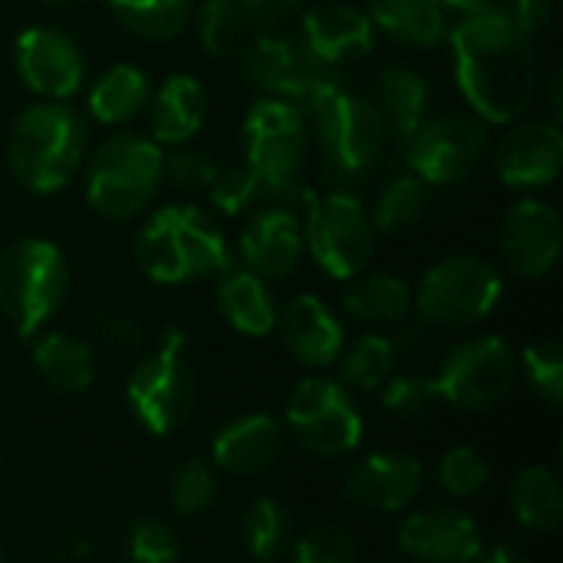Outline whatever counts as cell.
<instances>
[{"instance_id":"6da1fadb","label":"cell","mask_w":563,"mask_h":563,"mask_svg":"<svg viewBox=\"0 0 563 563\" xmlns=\"http://www.w3.org/2000/svg\"><path fill=\"white\" fill-rule=\"evenodd\" d=\"M455 82L482 122L521 119L538 92V56L531 36L515 26L505 7H488L449 26Z\"/></svg>"},{"instance_id":"7a4b0ae2","label":"cell","mask_w":563,"mask_h":563,"mask_svg":"<svg viewBox=\"0 0 563 563\" xmlns=\"http://www.w3.org/2000/svg\"><path fill=\"white\" fill-rule=\"evenodd\" d=\"M135 257L155 284L205 280L234 264L224 231L198 205L158 208L139 234Z\"/></svg>"},{"instance_id":"3957f363","label":"cell","mask_w":563,"mask_h":563,"mask_svg":"<svg viewBox=\"0 0 563 563\" xmlns=\"http://www.w3.org/2000/svg\"><path fill=\"white\" fill-rule=\"evenodd\" d=\"M10 168L16 181L33 195H53L66 188L86 155L82 115L56 99L26 106L10 129Z\"/></svg>"},{"instance_id":"277c9868","label":"cell","mask_w":563,"mask_h":563,"mask_svg":"<svg viewBox=\"0 0 563 563\" xmlns=\"http://www.w3.org/2000/svg\"><path fill=\"white\" fill-rule=\"evenodd\" d=\"M162 145L135 132H115L89 158L86 198L112 221H129L145 211L162 188Z\"/></svg>"},{"instance_id":"5b68a950","label":"cell","mask_w":563,"mask_h":563,"mask_svg":"<svg viewBox=\"0 0 563 563\" xmlns=\"http://www.w3.org/2000/svg\"><path fill=\"white\" fill-rule=\"evenodd\" d=\"M241 69L247 86L284 99L300 112H313L320 102L343 89V66L313 53L300 36H254L241 53Z\"/></svg>"},{"instance_id":"8992f818","label":"cell","mask_w":563,"mask_h":563,"mask_svg":"<svg viewBox=\"0 0 563 563\" xmlns=\"http://www.w3.org/2000/svg\"><path fill=\"white\" fill-rule=\"evenodd\" d=\"M69 287L63 251L46 238H20L0 254V313L30 340L59 310Z\"/></svg>"},{"instance_id":"52a82bcc","label":"cell","mask_w":563,"mask_h":563,"mask_svg":"<svg viewBox=\"0 0 563 563\" xmlns=\"http://www.w3.org/2000/svg\"><path fill=\"white\" fill-rule=\"evenodd\" d=\"M501 290L505 284L495 264L472 254H459L426 271L422 284L412 290V310H419V320L429 327L465 330L492 317L501 300Z\"/></svg>"},{"instance_id":"ba28073f","label":"cell","mask_w":563,"mask_h":563,"mask_svg":"<svg viewBox=\"0 0 563 563\" xmlns=\"http://www.w3.org/2000/svg\"><path fill=\"white\" fill-rule=\"evenodd\" d=\"M125 399L139 426L152 435H168L188 419L195 402V376L185 363V333L178 327H168L158 350L132 366Z\"/></svg>"},{"instance_id":"9c48e42d","label":"cell","mask_w":563,"mask_h":563,"mask_svg":"<svg viewBox=\"0 0 563 563\" xmlns=\"http://www.w3.org/2000/svg\"><path fill=\"white\" fill-rule=\"evenodd\" d=\"M284 422L313 459H343L363 442V416L350 389L327 376H307L290 389Z\"/></svg>"},{"instance_id":"30bf717a","label":"cell","mask_w":563,"mask_h":563,"mask_svg":"<svg viewBox=\"0 0 563 563\" xmlns=\"http://www.w3.org/2000/svg\"><path fill=\"white\" fill-rule=\"evenodd\" d=\"M310 132L307 115L274 96H264L244 115V155L251 172L261 178L264 195L300 185L307 165Z\"/></svg>"},{"instance_id":"8fae6325","label":"cell","mask_w":563,"mask_h":563,"mask_svg":"<svg viewBox=\"0 0 563 563\" xmlns=\"http://www.w3.org/2000/svg\"><path fill=\"white\" fill-rule=\"evenodd\" d=\"M310 115L327 168L340 181H363L376 172L386 145V129L366 96L340 89L336 96L320 102Z\"/></svg>"},{"instance_id":"7c38bea8","label":"cell","mask_w":563,"mask_h":563,"mask_svg":"<svg viewBox=\"0 0 563 563\" xmlns=\"http://www.w3.org/2000/svg\"><path fill=\"white\" fill-rule=\"evenodd\" d=\"M376 247V228L353 198V191L333 188L323 198H313L303 224V251L336 280H353L366 271Z\"/></svg>"},{"instance_id":"4fadbf2b","label":"cell","mask_w":563,"mask_h":563,"mask_svg":"<svg viewBox=\"0 0 563 563\" xmlns=\"http://www.w3.org/2000/svg\"><path fill=\"white\" fill-rule=\"evenodd\" d=\"M432 383L439 402L462 412H488L511 396L518 383V356L501 336H472L442 360Z\"/></svg>"},{"instance_id":"5bb4252c","label":"cell","mask_w":563,"mask_h":563,"mask_svg":"<svg viewBox=\"0 0 563 563\" xmlns=\"http://www.w3.org/2000/svg\"><path fill=\"white\" fill-rule=\"evenodd\" d=\"M492 139L478 115L439 112L429 115L406 142L409 172L426 185H452L468 178L488 155Z\"/></svg>"},{"instance_id":"9a60e30c","label":"cell","mask_w":563,"mask_h":563,"mask_svg":"<svg viewBox=\"0 0 563 563\" xmlns=\"http://www.w3.org/2000/svg\"><path fill=\"white\" fill-rule=\"evenodd\" d=\"M13 63L26 89L56 102H66L73 92H79L86 76L79 46L53 26H26L16 36Z\"/></svg>"},{"instance_id":"2e32d148","label":"cell","mask_w":563,"mask_h":563,"mask_svg":"<svg viewBox=\"0 0 563 563\" xmlns=\"http://www.w3.org/2000/svg\"><path fill=\"white\" fill-rule=\"evenodd\" d=\"M561 214L541 198H525L501 218L498 247L518 277H544L561 257Z\"/></svg>"},{"instance_id":"e0dca14e","label":"cell","mask_w":563,"mask_h":563,"mask_svg":"<svg viewBox=\"0 0 563 563\" xmlns=\"http://www.w3.org/2000/svg\"><path fill=\"white\" fill-rule=\"evenodd\" d=\"M399 551L419 563H475L485 541L472 515L445 505L422 508L399 525Z\"/></svg>"},{"instance_id":"ac0fdd59","label":"cell","mask_w":563,"mask_h":563,"mask_svg":"<svg viewBox=\"0 0 563 563\" xmlns=\"http://www.w3.org/2000/svg\"><path fill=\"white\" fill-rule=\"evenodd\" d=\"M561 165L563 132L558 122L548 119H528L511 125L495 155L498 178L515 191L548 188L561 175Z\"/></svg>"},{"instance_id":"d6986e66","label":"cell","mask_w":563,"mask_h":563,"mask_svg":"<svg viewBox=\"0 0 563 563\" xmlns=\"http://www.w3.org/2000/svg\"><path fill=\"white\" fill-rule=\"evenodd\" d=\"M241 261L251 274L264 280H284L297 271L303 257V224L300 214L280 205H264L254 211L238 241Z\"/></svg>"},{"instance_id":"ffe728a7","label":"cell","mask_w":563,"mask_h":563,"mask_svg":"<svg viewBox=\"0 0 563 563\" xmlns=\"http://www.w3.org/2000/svg\"><path fill=\"white\" fill-rule=\"evenodd\" d=\"M426 482V468L416 455L406 452H376L363 459L343 482V495L350 505L376 515L402 511Z\"/></svg>"},{"instance_id":"44dd1931","label":"cell","mask_w":563,"mask_h":563,"mask_svg":"<svg viewBox=\"0 0 563 563\" xmlns=\"http://www.w3.org/2000/svg\"><path fill=\"white\" fill-rule=\"evenodd\" d=\"M277 330L290 356L310 369H327L346 350L340 317L313 294L294 297L284 313H277Z\"/></svg>"},{"instance_id":"7402d4cb","label":"cell","mask_w":563,"mask_h":563,"mask_svg":"<svg viewBox=\"0 0 563 563\" xmlns=\"http://www.w3.org/2000/svg\"><path fill=\"white\" fill-rule=\"evenodd\" d=\"M280 452H284V426L267 412L231 419L211 439L214 468L238 475V478L267 472L280 459Z\"/></svg>"},{"instance_id":"603a6c76","label":"cell","mask_w":563,"mask_h":563,"mask_svg":"<svg viewBox=\"0 0 563 563\" xmlns=\"http://www.w3.org/2000/svg\"><path fill=\"white\" fill-rule=\"evenodd\" d=\"M373 20L366 10L353 3H317L303 13L300 40L320 53L323 59L343 66L346 59H360L373 49Z\"/></svg>"},{"instance_id":"cb8c5ba5","label":"cell","mask_w":563,"mask_h":563,"mask_svg":"<svg viewBox=\"0 0 563 563\" xmlns=\"http://www.w3.org/2000/svg\"><path fill=\"white\" fill-rule=\"evenodd\" d=\"M429 99H432V89H429V79L412 69V66H386L376 82H373V109L386 129V139L406 145L409 135L429 119Z\"/></svg>"},{"instance_id":"d4e9b609","label":"cell","mask_w":563,"mask_h":563,"mask_svg":"<svg viewBox=\"0 0 563 563\" xmlns=\"http://www.w3.org/2000/svg\"><path fill=\"white\" fill-rule=\"evenodd\" d=\"M205 115H208L205 86L188 73L168 76L155 89V96H148V125L158 145H185L205 125Z\"/></svg>"},{"instance_id":"484cf974","label":"cell","mask_w":563,"mask_h":563,"mask_svg":"<svg viewBox=\"0 0 563 563\" xmlns=\"http://www.w3.org/2000/svg\"><path fill=\"white\" fill-rule=\"evenodd\" d=\"M218 307L224 320L244 336H267L280 313L267 280L234 264L218 274Z\"/></svg>"},{"instance_id":"4316f807","label":"cell","mask_w":563,"mask_h":563,"mask_svg":"<svg viewBox=\"0 0 563 563\" xmlns=\"http://www.w3.org/2000/svg\"><path fill=\"white\" fill-rule=\"evenodd\" d=\"M373 30L406 46H439L449 40V13L435 0H369Z\"/></svg>"},{"instance_id":"83f0119b","label":"cell","mask_w":563,"mask_h":563,"mask_svg":"<svg viewBox=\"0 0 563 563\" xmlns=\"http://www.w3.org/2000/svg\"><path fill=\"white\" fill-rule=\"evenodd\" d=\"M33 366L56 393H82L96 379V356L86 340L73 333H43L33 343Z\"/></svg>"},{"instance_id":"f1b7e54d","label":"cell","mask_w":563,"mask_h":563,"mask_svg":"<svg viewBox=\"0 0 563 563\" xmlns=\"http://www.w3.org/2000/svg\"><path fill=\"white\" fill-rule=\"evenodd\" d=\"M148 76L132 63H115L89 86V115L102 125H122L148 106Z\"/></svg>"},{"instance_id":"f546056e","label":"cell","mask_w":563,"mask_h":563,"mask_svg":"<svg viewBox=\"0 0 563 563\" xmlns=\"http://www.w3.org/2000/svg\"><path fill=\"white\" fill-rule=\"evenodd\" d=\"M511 511L528 531H558L563 525V488L561 478L544 465H528L515 475L508 492Z\"/></svg>"},{"instance_id":"4dcf8cb0","label":"cell","mask_w":563,"mask_h":563,"mask_svg":"<svg viewBox=\"0 0 563 563\" xmlns=\"http://www.w3.org/2000/svg\"><path fill=\"white\" fill-rule=\"evenodd\" d=\"M343 310L360 323H402L412 317V287L396 274H366L343 294Z\"/></svg>"},{"instance_id":"1f68e13d","label":"cell","mask_w":563,"mask_h":563,"mask_svg":"<svg viewBox=\"0 0 563 563\" xmlns=\"http://www.w3.org/2000/svg\"><path fill=\"white\" fill-rule=\"evenodd\" d=\"M201 43L211 56H238L264 30L241 0H205L201 7Z\"/></svg>"},{"instance_id":"d6a6232c","label":"cell","mask_w":563,"mask_h":563,"mask_svg":"<svg viewBox=\"0 0 563 563\" xmlns=\"http://www.w3.org/2000/svg\"><path fill=\"white\" fill-rule=\"evenodd\" d=\"M119 23L148 43L175 40L191 16V0H106Z\"/></svg>"},{"instance_id":"836d02e7","label":"cell","mask_w":563,"mask_h":563,"mask_svg":"<svg viewBox=\"0 0 563 563\" xmlns=\"http://www.w3.org/2000/svg\"><path fill=\"white\" fill-rule=\"evenodd\" d=\"M426 208H429V185L419 175L402 172V175H393L383 185L369 221H373L376 231L396 234V231H406L416 221H422Z\"/></svg>"},{"instance_id":"e575fe53","label":"cell","mask_w":563,"mask_h":563,"mask_svg":"<svg viewBox=\"0 0 563 563\" xmlns=\"http://www.w3.org/2000/svg\"><path fill=\"white\" fill-rule=\"evenodd\" d=\"M244 548L257 563H274L290 548V515L274 498H254L241 521Z\"/></svg>"},{"instance_id":"d590c367","label":"cell","mask_w":563,"mask_h":563,"mask_svg":"<svg viewBox=\"0 0 563 563\" xmlns=\"http://www.w3.org/2000/svg\"><path fill=\"white\" fill-rule=\"evenodd\" d=\"M343 363H340V383L346 389H363V393H376L383 389V383L396 373V346L389 336H379V333H366L360 336L350 350L340 353Z\"/></svg>"},{"instance_id":"8d00e7d4","label":"cell","mask_w":563,"mask_h":563,"mask_svg":"<svg viewBox=\"0 0 563 563\" xmlns=\"http://www.w3.org/2000/svg\"><path fill=\"white\" fill-rule=\"evenodd\" d=\"M218 498V478L214 468L201 459H185L172 478H168V501L181 518L205 515Z\"/></svg>"},{"instance_id":"74e56055","label":"cell","mask_w":563,"mask_h":563,"mask_svg":"<svg viewBox=\"0 0 563 563\" xmlns=\"http://www.w3.org/2000/svg\"><path fill=\"white\" fill-rule=\"evenodd\" d=\"M521 369L531 393L548 406L558 409L563 402V350L554 336L534 340L521 353Z\"/></svg>"},{"instance_id":"f35d334b","label":"cell","mask_w":563,"mask_h":563,"mask_svg":"<svg viewBox=\"0 0 563 563\" xmlns=\"http://www.w3.org/2000/svg\"><path fill=\"white\" fill-rule=\"evenodd\" d=\"M181 544L165 518L145 515L125 534V563H178Z\"/></svg>"},{"instance_id":"ab89813d","label":"cell","mask_w":563,"mask_h":563,"mask_svg":"<svg viewBox=\"0 0 563 563\" xmlns=\"http://www.w3.org/2000/svg\"><path fill=\"white\" fill-rule=\"evenodd\" d=\"M488 478H492L488 459L478 449H472V445H455L439 462V485L452 498H472V495H478Z\"/></svg>"},{"instance_id":"60d3db41","label":"cell","mask_w":563,"mask_h":563,"mask_svg":"<svg viewBox=\"0 0 563 563\" xmlns=\"http://www.w3.org/2000/svg\"><path fill=\"white\" fill-rule=\"evenodd\" d=\"M439 402L435 383L432 376H419V373H393L383 383V409L396 419H419L426 416L432 406Z\"/></svg>"},{"instance_id":"b9f144b4","label":"cell","mask_w":563,"mask_h":563,"mask_svg":"<svg viewBox=\"0 0 563 563\" xmlns=\"http://www.w3.org/2000/svg\"><path fill=\"white\" fill-rule=\"evenodd\" d=\"M294 563H356V538L343 525H317L294 541Z\"/></svg>"},{"instance_id":"7bdbcfd3","label":"cell","mask_w":563,"mask_h":563,"mask_svg":"<svg viewBox=\"0 0 563 563\" xmlns=\"http://www.w3.org/2000/svg\"><path fill=\"white\" fill-rule=\"evenodd\" d=\"M208 195H211V205L221 214H231L234 218V214L247 211L251 205H257V198L264 195V185L251 172V165L244 162V165H231V168L218 172V178L211 181Z\"/></svg>"},{"instance_id":"ee69618b","label":"cell","mask_w":563,"mask_h":563,"mask_svg":"<svg viewBox=\"0 0 563 563\" xmlns=\"http://www.w3.org/2000/svg\"><path fill=\"white\" fill-rule=\"evenodd\" d=\"M218 172H221L218 162L205 148H178L162 162V178H168L172 188L188 191V195L208 191L211 181L218 178Z\"/></svg>"},{"instance_id":"f6af8a7d","label":"cell","mask_w":563,"mask_h":563,"mask_svg":"<svg viewBox=\"0 0 563 563\" xmlns=\"http://www.w3.org/2000/svg\"><path fill=\"white\" fill-rule=\"evenodd\" d=\"M89 333L106 343V346H115V350H129L142 340V327L135 323L132 313L125 310H115V307H102L89 317Z\"/></svg>"},{"instance_id":"bcb514c9","label":"cell","mask_w":563,"mask_h":563,"mask_svg":"<svg viewBox=\"0 0 563 563\" xmlns=\"http://www.w3.org/2000/svg\"><path fill=\"white\" fill-rule=\"evenodd\" d=\"M505 10L515 20V26L528 36L541 33L554 20V0H511Z\"/></svg>"},{"instance_id":"7dc6e473","label":"cell","mask_w":563,"mask_h":563,"mask_svg":"<svg viewBox=\"0 0 563 563\" xmlns=\"http://www.w3.org/2000/svg\"><path fill=\"white\" fill-rule=\"evenodd\" d=\"M247 10H251V16L257 20V26L267 33L271 26H277V23H284V20H290L307 0H241Z\"/></svg>"},{"instance_id":"c3c4849f","label":"cell","mask_w":563,"mask_h":563,"mask_svg":"<svg viewBox=\"0 0 563 563\" xmlns=\"http://www.w3.org/2000/svg\"><path fill=\"white\" fill-rule=\"evenodd\" d=\"M475 563H531V558L518 544H488Z\"/></svg>"},{"instance_id":"681fc988","label":"cell","mask_w":563,"mask_h":563,"mask_svg":"<svg viewBox=\"0 0 563 563\" xmlns=\"http://www.w3.org/2000/svg\"><path fill=\"white\" fill-rule=\"evenodd\" d=\"M426 330H429V323H422V320H409V317H406V320L399 323L396 340H393L396 353H399V350H406V353H409V350H416V346L426 340Z\"/></svg>"},{"instance_id":"f907efd6","label":"cell","mask_w":563,"mask_h":563,"mask_svg":"<svg viewBox=\"0 0 563 563\" xmlns=\"http://www.w3.org/2000/svg\"><path fill=\"white\" fill-rule=\"evenodd\" d=\"M445 13L449 10H455V13H462V16H468V13H478V10H488V7H498L495 0H435Z\"/></svg>"},{"instance_id":"816d5d0a","label":"cell","mask_w":563,"mask_h":563,"mask_svg":"<svg viewBox=\"0 0 563 563\" xmlns=\"http://www.w3.org/2000/svg\"><path fill=\"white\" fill-rule=\"evenodd\" d=\"M551 109H554V115H561V73L551 76Z\"/></svg>"},{"instance_id":"f5cc1de1","label":"cell","mask_w":563,"mask_h":563,"mask_svg":"<svg viewBox=\"0 0 563 563\" xmlns=\"http://www.w3.org/2000/svg\"><path fill=\"white\" fill-rule=\"evenodd\" d=\"M49 3H76V0H49Z\"/></svg>"},{"instance_id":"db71d44e","label":"cell","mask_w":563,"mask_h":563,"mask_svg":"<svg viewBox=\"0 0 563 563\" xmlns=\"http://www.w3.org/2000/svg\"><path fill=\"white\" fill-rule=\"evenodd\" d=\"M0 563H3V554H0Z\"/></svg>"}]
</instances>
